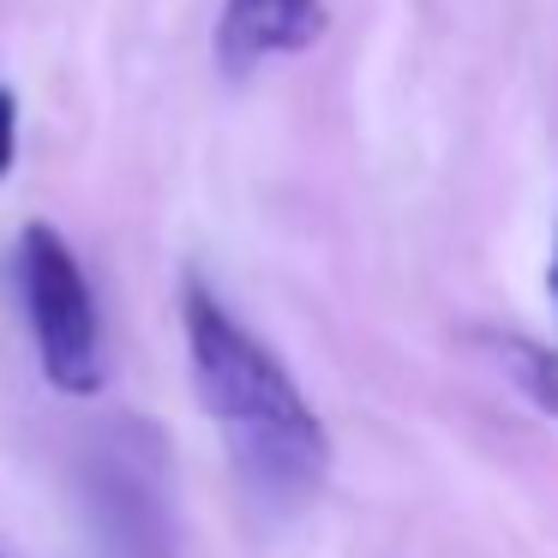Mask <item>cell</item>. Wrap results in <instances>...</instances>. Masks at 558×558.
Instances as JSON below:
<instances>
[{
    "instance_id": "obj_2",
    "label": "cell",
    "mask_w": 558,
    "mask_h": 558,
    "mask_svg": "<svg viewBox=\"0 0 558 558\" xmlns=\"http://www.w3.org/2000/svg\"><path fill=\"white\" fill-rule=\"evenodd\" d=\"M19 294L37 337V366L61 397H97L109 385V349H102V313L78 253L61 229L31 222L19 234Z\"/></svg>"
},
{
    "instance_id": "obj_1",
    "label": "cell",
    "mask_w": 558,
    "mask_h": 558,
    "mask_svg": "<svg viewBox=\"0 0 558 558\" xmlns=\"http://www.w3.org/2000/svg\"><path fill=\"white\" fill-rule=\"evenodd\" d=\"M181 337L186 366L205 414L222 426L229 457L258 493L301 498L325 486L330 469V433L289 378V366L217 301L198 277L181 289Z\"/></svg>"
},
{
    "instance_id": "obj_6",
    "label": "cell",
    "mask_w": 558,
    "mask_h": 558,
    "mask_svg": "<svg viewBox=\"0 0 558 558\" xmlns=\"http://www.w3.org/2000/svg\"><path fill=\"white\" fill-rule=\"evenodd\" d=\"M13 157H19V102H13V90L0 85V181L13 174Z\"/></svg>"
},
{
    "instance_id": "obj_4",
    "label": "cell",
    "mask_w": 558,
    "mask_h": 558,
    "mask_svg": "<svg viewBox=\"0 0 558 558\" xmlns=\"http://www.w3.org/2000/svg\"><path fill=\"white\" fill-rule=\"evenodd\" d=\"M90 517L102 534V558H169V529H162L157 481L133 457L102 450L90 462Z\"/></svg>"
},
{
    "instance_id": "obj_3",
    "label": "cell",
    "mask_w": 558,
    "mask_h": 558,
    "mask_svg": "<svg viewBox=\"0 0 558 558\" xmlns=\"http://www.w3.org/2000/svg\"><path fill=\"white\" fill-rule=\"evenodd\" d=\"M325 0H222L217 13V66L229 78L258 73L277 54H301L325 37Z\"/></svg>"
},
{
    "instance_id": "obj_7",
    "label": "cell",
    "mask_w": 558,
    "mask_h": 558,
    "mask_svg": "<svg viewBox=\"0 0 558 558\" xmlns=\"http://www.w3.org/2000/svg\"><path fill=\"white\" fill-rule=\"evenodd\" d=\"M553 294H558V246H553Z\"/></svg>"
},
{
    "instance_id": "obj_5",
    "label": "cell",
    "mask_w": 558,
    "mask_h": 558,
    "mask_svg": "<svg viewBox=\"0 0 558 558\" xmlns=\"http://www.w3.org/2000/svg\"><path fill=\"white\" fill-rule=\"evenodd\" d=\"M505 349V361H510V373H517V385L529 390V402L534 409H546L558 421V349H541V342H522V337H510V342H498Z\"/></svg>"
}]
</instances>
